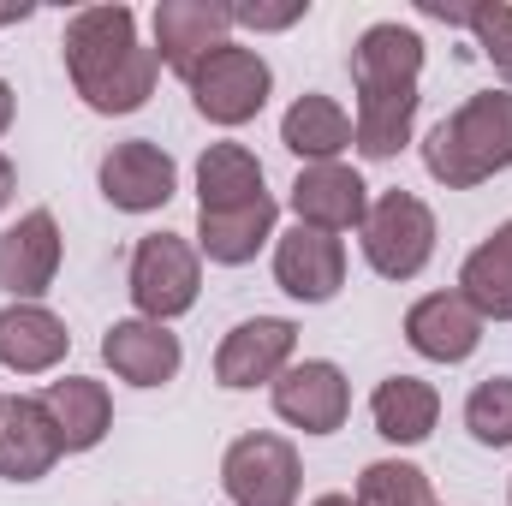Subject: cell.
Here are the masks:
<instances>
[{
    "label": "cell",
    "mask_w": 512,
    "mask_h": 506,
    "mask_svg": "<svg viewBox=\"0 0 512 506\" xmlns=\"http://www.w3.org/2000/svg\"><path fill=\"white\" fill-rule=\"evenodd\" d=\"M60 60H66V78H72L78 102L102 120L137 114L155 96V78H161V60H155V48H143L137 12L126 0H102V6L72 12L66 36H60Z\"/></svg>",
    "instance_id": "1"
},
{
    "label": "cell",
    "mask_w": 512,
    "mask_h": 506,
    "mask_svg": "<svg viewBox=\"0 0 512 506\" xmlns=\"http://www.w3.org/2000/svg\"><path fill=\"white\" fill-rule=\"evenodd\" d=\"M423 167L447 191H477L483 179L512 167V90L465 96L441 126L423 137Z\"/></svg>",
    "instance_id": "2"
},
{
    "label": "cell",
    "mask_w": 512,
    "mask_h": 506,
    "mask_svg": "<svg viewBox=\"0 0 512 506\" xmlns=\"http://www.w3.org/2000/svg\"><path fill=\"white\" fill-rule=\"evenodd\" d=\"M126 292L137 304L143 322H179L197 310V292H203V256L191 239L179 233H143L126 268Z\"/></svg>",
    "instance_id": "3"
},
{
    "label": "cell",
    "mask_w": 512,
    "mask_h": 506,
    "mask_svg": "<svg viewBox=\"0 0 512 506\" xmlns=\"http://www.w3.org/2000/svg\"><path fill=\"white\" fill-rule=\"evenodd\" d=\"M185 90H191V108L209 120V126L233 131V126H251L256 114L268 108V96H274V66L245 48V42H221L191 78H185Z\"/></svg>",
    "instance_id": "4"
},
{
    "label": "cell",
    "mask_w": 512,
    "mask_h": 506,
    "mask_svg": "<svg viewBox=\"0 0 512 506\" xmlns=\"http://www.w3.org/2000/svg\"><path fill=\"white\" fill-rule=\"evenodd\" d=\"M364 262L382 274V280H417L435 256V209L417 197V191H382L370 197V215H364Z\"/></svg>",
    "instance_id": "5"
},
{
    "label": "cell",
    "mask_w": 512,
    "mask_h": 506,
    "mask_svg": "<svg viewBox=\"0 0 512 506\" xmlns=\"http://www.w3.org/2000/svg\"><path fill=\"white\" fill-rule=\"evenodd\" d=\"M298 447L286 435L251 429L221 453V489L233 506H298Z\"/></svg>",
    "instance_id": "6"
},
{
    "label": "cell",
    "mask_w": 512,
    "mask_h": 506,
    "mask_svg": "<svg viewBox=\"0 0 512 506\" xmlns=\"http://www.w3.org/2000/svg\"><path fill=\"white\" fill-rule=\"evenodd\" d=\"M292 364H298V322L251 316V322L227 328V340L215 352V381L227 393H251V387H274Z\"/></svg>",
    "instance_id": "7"
},
{
    "label": "cell",
    "mask_w": 512,
    "mask_h": 506,
    "mask_svg": "<svg viewBox=\"0 0 512 506\" xmlns=\"http://www.w3.org/2000/svg\"><path fill=\"white\" fill-rule=\"evenodd\" d=\"M268 399H274V417L292 423V429H304V435H334L352 417V381H346V370L334 358L292 364L286 376L268 387Z\"/></svg>",
    "instance_id": "8"
},
{
    "label": "cell",
    "mask_w": 512,
    "mask_h": 506,
    "mask_svg": "<svg viewBox=\"0 0 512 506\" xmlns=\"http://www.w3.org/2000/svg\"><path fill=\"white\" fill-rule=\"evenodd\" d=\"M96 185H102V197H108L120 215H155V209L173 203V191H179V167H173V155H167L161 143H149V137H126V143H114V149L102 155Z\"/></svg>",
    "instance_id": "9"
},
{
    "label": "cell",
    "mask_w": 512,
    "mask_h": 506,
    "mask_svg": "<svg viewBox=\"0 0 512 506\" xmlns=\"http://www.w3.org/2000/svg\"><path fill=\"white\" fill-rule=\"evenodd\" d=\"M60 256H66V239H60L54 209L18 215V221L0 233V292H6L12 304H42V292H48L54 274H60Z\"/></svg>",
    "instance_id": "10"
},
{
    "label": "cell",
    "mask_w": 512,
    "mask_h": 506,
    "mask_svg": "<svg viewBox=\"0 0 512 506\" xmlns=\"http://www.w3.org/2000/svg\"><path fill=\"white\" fill-rule=\"evenodd\" d=\"M292 215H298V227H316V233H358L364 227V215H370V185H364V173L358 167H346V161H322V167H298V179H292Z\"/></svg>",
    "instance_id": "11"
},
{
    "label": "cell",
    "mask_w": 512,
    "mask_h": 506,
    "mask_svg": "<svg viewBox=\"0 0 512 506\" xmlns=\"http://www.w3.org/2000/svg\"><path fill=\"white\" fill-rule=\"evenodd\" d=\"M221 42H233V6L221 0H161L155 6V60L191 78Z\"/></svg>",
    "instance_id": "12"
},
{
    "label": "cell",
    "mask_w": 512,
    "mask_h": 506,
    "mask_svg": "<svg viewBox=\"0 0 512 506\" xmlns=\"http://www.w3.org/2000/svg\"><path fill=\"white\" fill-rule=\"evenodd\" d=\"M274 286L298 304H334L346 286V245L316 227L274 233Z\"/></svg>",
    "instance_id": "13"
},
{
    "label": "cell",
    "mask_w": 512,
    "mask_h": 506,
    "mask_svg": "<svg viewBox=\"0 0 512 506\" xmlns=\"http://www.w3.org/2000/svg\"><path fill=\"white\" fill-rule=\"evenodd\" d=\"M102 364L126 387H167L185 364V346L167 322H143V316H126L102 334Z\"/></svg>",
    "instance_id": "14"
},
{
    "label": "cell",
    "mask_w": 512,
    "mask_h": 506,
    "mask_svg": "<svg viewBox=\"0 0 512 506\" xmlns=\"http://www.w3.org/2000/svg\"><path fill=\"white\" fill-rule=\"evenodd\" d=\"M405 346L429 364H465L483 346V316L459 292H429L405 310Z\"/></svg>",
    "instance_id": "15"
},
{
    "label": "cell",
    "mask_w": 512,
    "mask_h": 506,
    "mask_svg": "<svg viewBox=\"0 0 512 506\" xmlns=\"http://www.w3.org/2000/svg\"><path fill=\"white\" fill-rule=\"evenodd\" d=\"M36 399H42V411H48V423H54L66 453H96L108 441V429H114V393L96 376H60L48 381Z\"/></svg>",
    "instance_id": "16"
},
{
    "label": "cell",
    "mask_w": 512,
    "mask_h": 506,
    "mask_svg": "<svg viewBox=\"0 0 512 506\" xmlns=\"http://www.w3.org/2000/svg\"><path fill=\"white\" fill-rule=\"evenodd\" d=\"M60 435L42 411V399L30 393H12L0 405V477L6 483H42L54 465H60Z\"/></svg>",
    "instance_id": "17"
},
{
    "label": "cell",
    "mask_w": 512,
    "mask_h": 506,
    "mask_svg": "<svg viewBox=\"0 0 512 506\" xmlns=\"http://www.w3.org/2000/svg\"><path fill=\"white\" fill-rule=\"evenodd\" d=\"M72 352L66 322L48 304H6L0 310V370L12 376H48Z\"/></svg>",
    "instance_id": "18"
},
{
    "label": "cell",
    "mask_w": 512,
    "mask_h": 506,
    "mask_svg": "<svg viewBox=\"0 0 512 506\" xmlns=\"http://www.w3.org/2000/svg\"><path fill=\"white\" fill-rule=\"evenodd\" d=\"M423 60H429L423 36L411 24H393L387 18V24H370L352 42V84L358 90H417Z\"/></svg>",
    "instance_id": "19"
},
{
    "label": "cell",
    "mask_w": 512,
    "mask_h": 506,
    "mask_svg": "<svg viewBox=\"0 0 512 506\" xmlns=\"http://www.w3.org/2000/svg\"><path fill=\"white\" fill-rule=\"evenodd\" d=\"M274 221H280L274 197H256L245 209H209L197 215V256H209L215 268H245L274 239Z\"/></svg>",
    "instance_id": "20"
},
{
    "label": "cell",
    "mask_w": 512,
    "mask_h": 506,
    "mask_svg": "<svg viewBox=\"0 0 512 506\" xmlns=\"http://www.w3.org/2000/svg\"><path fill=\"white\" fill-rule=\"evenodd\" d=\"M370 423H376V435L393 441V447H423V441L435 435V423H441V393H435V381H423V376L376 381V393H370Z\"/></svg>",
    "instance_id": "21"
},
{
    "label": "cell",
    "mask_w": 512,
    "mask_h": 506,
    "mask_svg": "<svg viewBox=\"0 0 512 506\" xmlns=\"http://www.w3.org/2000/svg\"><path fill=\"white\" fill-rule=\"evenodd\" d=\"M280 143L304 161V167H322V161H340L352 149V114L322 96V90H304L286 114H280Z\"/></svg>",
    "instance_id": "22"
},
{
    "label": "cell",
    "mask_w": 512,
    "mask_h": 506,
    "mask_svg": "<svg viewBox=\"0 0 512 506\" xmlns=\"http://www.w3.org/2000/svg\"><path fill=\"white\" fill-rule=\"evenodd\" d=\"M417 108H423V96H417V90H358L352 149H358L364 161H393V155L411 143Z\"/></svg>",
    "instance_id": "23"
},
{
    "label": "cell",
    "mask_w": 512,
    "mask_h": 506,
    "mask_svg": "<svg viewBox=\"0 0 512 506\" xmlns=\"http://www.w3.org/2000/svg\"><path fill=\"white\" fill-rule=\"evenodd\" d=\"M459 298L483 322H512V221H501L459 268Z\"/></svg>",
    "instance_id": "24"
},
{
    "label": "cell",
    "mask_w": 512,
    "mask_h": 506,
    "mask_svg": "<svg viewBox=\"0 0 512 506\" xmlns=\"http://www.w3.org/2000/svg\"><path fill=\"white\" fill-rule=\"evenodd\" d=\"M256 197H268L262 161L245 143H209L203 161H197V215H209V209H245Z\"/></svg>",
    "instance_id": "25"
},
{
    "label": "cell",
    "mask_w": 512,
    "mask_h": 506,
    "mask_svg": "<svg viewBox=\"0 0 512 506\" xmlns=\"http://www.w3.org/2000/svg\"><path fill=\"white\" fill-rule=\"evenodd\" d=\"M352 501L358 506H435V489H429L423 465H411V459H376V465H364Z\"/></svg>",
    "instance_id": "26"
},
{
    "label": "cell",
    "mask_w": 512,
    "mask_h": 506,
    "mask_svg": "<svg viewBox=\"0 0 512 506\" xmlns=\"http://www.w3.org/2000/svg\"><path fill=\"white\" fill-rule=\"evenodd\" d=\"M465 429L477 447H512V376H489L471 387Z\"/></svg>",
    "instance_id": "27"
},
{
    "label": "cell",
    "mask_w": 512,
    "mask_h": 506,
    "mask_svg": "<svg viewBox=\"0 0 512 506\" xmlns=\"http://www.w3.org/2000/svg\"><path fill=\"white\" fill-rule=\"evenodd\" d=\"M465 30L477 36L483 60L501 72V84L512 90V6L507 0H477V6H465Z\"/></svg>",
    "instance_id": "28"
},
{
    "label": "cell",
    "mask_w": 512,
    "mask_h": 506,
    "mask_svg": "<svg viewBox=\"0 0 512 506\" xmlns=\"http://www.w3.org/2000/svg\"><path fill=\"white\" fill-rule=\"evenodd\" d=\"M310 12V0H286V6H262V0H239L233 6V30H292L298 18Z\"/></svg>",
    "instance_id": "29"
},
{
    "label": "cell",
    "mask_w": 512,
    "mask_h": 506,
    "mask_svg": "<svg viewBox=\"0 0 512 506\" xmlns=\"http://www.w3.org/2000/svg\"><path fill=\"white\" fill-rule=\"evenodd\" d=\"M12 191H18V167L0 155V215H6V203H12Z\"/></svg>",
    "instance_id": "30"
},
{
    "label": "cell",
    "mask_w": 512,
    "mask_h": 506,
    "mask_svg": "<svg viewBox=\"0 0 512 506\" xmlns=\"http://www.w3.org/2000/svg\"><path fill=\"white\" fill-rule=\"evenodd\" d=\"M12 114H18V96H12V84L0 78V137H6V126H12Z\"/></svg>",
    "instance_id": "31"
},
{
    "label": "cell",
    "mask_w": 512,
    "mask_h": 506,
    "mask_svg": "<svg viewBox=\"0 0 512 506\" xmlns=\"http://www.w3.org/2000/svg\"><path fill=\"white\" fill-rule=\"evenodd\" d=\"M18 18H30V6H0V30H6V24H18Z\"/></svg>",
    "instance_id": "32"
},
{
    "label": "cell",
    "mask_w": 512,
    "mask_h": 506,
    "mask_svg": "<svg viewBox=\"0 0 512 506\" xmlns=\"http://www.w3.org/2000/svg\"><path fill=\"white\" fill-rule=\"evenodd\" d=\"M310 506H358V501H352V495H340V489H334V495H316V501H310Z\"/></svg>",
    "instance_id": "33"
},
{
    "label": "cell",
    "mask_w": 512,
    "mask_h": 506,
    "mask_svg": "<svg viewBox=\"0 0 512 506\" xmlns=\"http://www.w3.org/2000/svg\"><path fill=\"white\" fill-rule=\"evenodd\" d=\"M0 405H6V393H0Z\"/></svg>",
    "instance_id": "34"
},
{
    "label": "cell",
    "mask_w": 512,
    "mask_h": 506,
    "mask_svg": "<svg viewBox=\"0 0 512 506\" xmlns=\"http://www.w3.org/2000/svg\"><path fill=\"white\" fill-rule=\"evenodd\" d=\"M507 501H512V489H507Z\"/></svg>",
    "instance_id": "35"
}]
</instances>
